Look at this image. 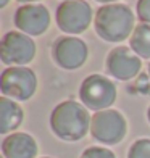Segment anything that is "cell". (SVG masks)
Masks as SVG:
<instances>
[{"instance_id": "1", "label": "cell", "mask_w": 150, "mask_h": 158, "mask_svg": "<svg viewBox=\"0 0 150 158\" xmlns=\"http://www.w3.org/2000/svg\"><path fill=\"white\" fill-rule=\"evenodd\" d=\"M90 119L92 116L89 114V110L81 102L68 98L55 105L50 113L48 124L60 140L77 142L90 131Z\"/></svg>"}, {"instance_id": "2", "label": "cell", "mask_w": 150, "mask_h": 158, "mask_svg": "<svg viewBox=\"0 0 150 158\" xmlns=\"http://www.w3.org/2000/svg\"><path fill=\"white\" fill-rule=\"evenodd\" d=\"M135 18L126 3L102 5L95 13L94 27L100 39L105 42H123L131 37L135 29Z\"/></svg>"}, {"instance_id": "3", "label": "cell", "mask_w": 150, "mask_h": 158, "mask_svg": "<svg viewBox=\"0 0 150 158\" xmlns=\"http://www.w3.org/2000/svg\"><path fill=\"white\" fill-rule=\"evenodd\" d=\"M79 100L87 110L102 111L108 110L116 102L118 89L116 84L103 74H90L84 77L79 85Z\"/></svg>"}, {"instance_id": "4", "label": "cell", "mask_w": 150, "mask_h": 158, "mask_svg": "<svg viewBox=\"0 0 150 158\" xmlns=\"http://www.w3.org/2000/svg\"><path fill=\"white\" fill-rule=\"evenodd\" d=\"M127 121L124 114L115 110H102L92 114L90 119V135L94 140L103 145H116L126 137Z\"/></svg>"}, {"instance_id": "5", "label": "cell", "mask_w": 150, "mask_h": 158, "mask_svg": "<svg viewBox=\"0 0 150 158\" xmlns=\"http://www.w3.org/2000/svg\"><path fill=\"white\" fill-rule=\"evenodd\" d=\"M0 90L3 97L26 102L37 90V76L27 66H8L0 76Z\"/></svg>"}, {"instance_id": "6", "label": "cell", "mask_w": 150, "mask_h": 158, "mask_svg": "<svg viewBox=\"0 0 150 158\" xmlns=\"http://www.w3.org/2000/svg\"><path fill=\"white\" fill-rule=\"evenodd\" d=\"M55 21L61 32L76 35L90 26L94 21V11L85 0H66L56 6Z\"/></svg>"}, {"instance_id": "7", "label": "cell", "mask_w": 150, "mask_h": 158, "mask_svg": "<svg viewBox=\"0 0 150 158\" xmlns=\"http://www.w3.org/2000/svg\"><path fill=\"white\" fill-rule=\"evenodd\" d=\"M35 56V42L21 31H8L0 42V58L8 66H26Z\"/></svg>"}, {"instance_id": "8", "label": "cell", "mask_w": 150, "mask_h": 158, "mask_svg": "<svg viewBox=\"0 0 150 158\" xmlns=\"http://www.w3.org/2000/svg\"><path fill=\"white\" fill-rule=\"evenodd\" d=\"M52 58L56 66L66 71L79 69L89 56V48L85 42L76 35H60L50 48Z\"/></svg>"}, {"instance_id": "9", "label": "cell", "mask_w": 150, "mask_h": 158, "mask_svg": "<svg viewBox=\"0 0 150 158\" xmlns=\"http://www.w3.org/2000/svg\"><path fill=\"white\" fill-rule=\"evenodd\" d=\"M106 73L119 81H131L140 73L142 60L135 55L131 47H115L110 50L105 60Z\"/></svg>"}, {"instance_id": "10", "label": "cell", "mask_w": 150, "mask_h": 158, "mask_svg": "<svg viewBox=\"0 0 150 158\" xmlns=\"http://www.w3.org/2000/svg\"><path fill=\"white\" fill-rule=\"evenodd\" d=\"M16 29L27 35H42L50 26V11L40 3H27L18 6L13 16Z\"/></svg>"}, {"instance_id": "11", "label": "cell", "mask_w": 150, "mask_h": 158, "mask_svg": "<svg viewBox=\"0 0 150 158\" xmlns=\"http://www.w3.org/2000/svg\"><path fill=\"white\" fill-rule=\"evenodd\" d=\"M39 145L27 132H13L2 140L3 158H37Z\"/></svg>"}, {"instance_id": "12", "label": "cell", "mask_w": 150, "mask_h": 158, "mask_svg": "<svg viewBox=\"0 0 150 158\" xmlns=\"http://www.w3.org/2000/svg\"><path fill=\"white\" fill-rule=\"evenodd\" d=\"M24 118V111L16 100L0 97V134L8 135L16 132Z\"/></svg>"}, {"instance_id": "13", "label": "cell", "mask_w": 150, "mask_h": 158, "mask_svg": "<svg viewBox=\"0 0 150 158\" xmlns=\"http://www.w3.org/2000/svg\"><path fill=\"white\" fill-rule=\"evenodd\" d=\"M131 50L142 60H150V24L139 23L129 37Z\"/></svg>"}, {"instance_id": "14", "label": "cell", "mask_w": 150, "mask_h": 158, "mask_svg": "<svg viewBox=\"0 0 150 158\" xmlns=\"http://www.w3.org/2000/svg\"><path fill=\"white\" fill-rule=\"evenodd\" d=\"M127 158H150V139L142 137L131 143Z\"/></svg>"}, {"instance_id": "15", "label": "cell", "mask_w": 150, "mask_h": 158, "mask_svg": "<svg viewBox=\"0 0 150 158\" xmlns=\"http://www.w3.org/2000/svg\"><path fill=\"white\" fill-rule=\"evenodd\" d=\"M79 158H116V155L106 147H100V145H92L87 147L81 153Z\"/></svg>"}, {"instance_id": "16", "label": "cell", "mask_w": 150, "mask_h": 158, "mask_svg": "<svg viewBox=\"0 0 150 158\" xmlns=\"http://www.w3.org/2000/svg\"><path fill=\"white\" fill-rule=\"evenodd\" d=\"M135 13L140 23L150 24V0H137L135 3Z\"/></svg>"}, {"instance_id": "17", "label": "cell", "mask_w": 150, "mask_h": 158, "mask_svg": "<svg viewBox=\"0 0 150 158\" xmlns=\"http://www.w3.org/2000/svg\"><path fill=\"white\" fill-rule=\"evenodd\" d=\"M95 2L102 3V5H110V3H118V0H95Z\"/></svg>"}, {"instance_id": "18", "label": "cell", "mask_w": 150, "mask_h": 158, "mask_svg": "<svg viewBox=\"0 0 150 158\" xmlns=\"http://www.w3.org/2000/svg\"><path fill=\"white\" fill-rule=\"evenodd\" d=\"M19 3H23V5H27V3H34V2H40V0H18Z\"/></svg>"}, {"instance_id": "19", "label": "cell", "mask_w": 150, "mask_h": 158, "mask_svg": "<svg viewBox=\"0 0 150 158\" xmlns=\"http://www.w3.org/2000/svg\"><path fill=\"white\" fill-rule=\"evenodd\" d=\"M10 0H0V8H5L6 5H8Z\"/></svg>"}, {"instance_id": "20", "label": "cell", "mask_w": 150, "mask_h": 158, "mask_svg": "<svg viewBox=\"0 0 150 158\" xmlns=\"http://www.w3.org/2000/svg\"><path fill=\"white\" fill-rule=\"evenodd\" d=\"M147 119H148V123H150V105H148V108H147Z\"/></svg>"}, {"instance_id": "21", "label": "cell", "mask_w": 150, "mask_h": 158, "mask_svg": "<svg viewBox=\"0 0 150 158\" xmlns=\"http://www.w3.org/2000/svg\"><path fill=\"white\" fill-rule=\"evenodd\" d=\"M148 77H150V63H148Z\"/></svg>"}, {"instance_id": "22", "label": "cell", "mask_w": 150, "mask_h": 158, "mask_svg": "<svg viewBox=\"0 0 150 158\" xmlns=\"http://www.w3.org/2000/svg\"><path fill=\"white\" fill-rule=\"evenodd\" d=\"M39 158H52V156H39Z\"/></svg>"}, {"instance_id": "23", "label": "cell", "mask_w": 150, "mask_h": 158, "mask_svg": "<svg viewBox=\"0 0 150 158\" xmlns=\"http://www.w3.org/2000/svg\"><path fill=\"white\" fill-rule=\"evenodd\" d=\"M63 2H66V0H63Z\"/></svg>"}, {"instance_id": "24", "label": "cell", "mask_w": 150, "mask_h": 158, "mask_svg": "<svg viewBox=\"0 0 150 158\" xmlns=\"http://www.w3.org/2000/svg\"><path fill=\"white\" fill-rule=\"evenodd\" d=\"M2 158H3V156H2Z\"/></svg>"}]
</instances>
